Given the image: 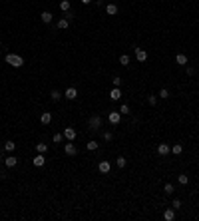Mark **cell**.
<instances>
[{
  "mask_svg": "<svg viewBox=\"0 0 199 221\" xmlns=\"http://www.w3.org/2000/svg\"><path fill=\"white\" fill-rule=\"evenodd\" d=\"M94 0H82V4H92Z\"/></svg>",
  "mask_w": 199,
  "mask_h": 221,
  "instance_id": "cell-37",
  "label": "cell"
},
{
  "mask_svg": "<svg viewBox=\"0 0 199 221\" xmlns=\"http://www.w3.org/2000/svg\"><path fill=\"white\" fill-rule=\"evenodd\" d=\"M4 150H6V151H14L16 150V143L14 142H6V143H4Z\"/></svg>",
  "mask_w": 199,
  "mask_h": 221,
  "instance_id": "cell-27",
  "label": "cell"
},
{
  "mask_svg": "<svg viewBox=\"0 0 199 221\" xmlns=\"http://www.w3.org/2000/svg\"><path fill=\"white\" fill-rule=\"evenodd\" d=\"M175 62L179 64V66H185V64H187V56H185V54H177V56H175Z\"/></svg>",
  "mask_w": 199,
  "mask_h": 221,
  "instance_id": "cell-19",
  "label": "cell"
},
{
  "mask_svg": "<svg viewBox=\"0 0 199 221\" xmlns=\"http://www.w3.org/2000/svg\"><path fill=\"white\" fill-rule=\"evenodd\" d=\"M52 18H54L52 12H48V10H44V12L40 14V20H42L44 24H52Z\"/></svg>",
  "mask_w": 199,
  "mask_h": 221,
  "instance_id": "cell-11",
  "label": "cell"
},
{
  "mask_svg": "<svg viewBox=\"0 0 199 221\" xmlns=\"http://www.w3.org/2000/svg\"><path fill=\"white\" fill-rule=\"evenodd\" d=\"M105 12H108L109 16L117 14V6H116V4H105Z\"/></svg>",
  "mask_w": 199,
  "mask_h": 221,
  "instance_id": "cell-18",
  "label": "cell"
},
{
  "mask_svg": "<svg viewBox=\"0 0 199 221\" xmlns=\"http://www.w3.org/2000/svg\"><path fill=\"white\" fill-rule=\"evenodd\" d=\"M76 135H78V131H76L74 127H66V130H64V138H66V142H74Z\"/></svg>",
  "mask_w": 199,
  "mask_h": 221,
  "instance_id": "cell-5",
  "label": "cell"
},
{
  "mask_svg": "<svg viewBox=\"0 0 199 221\" xmlns=\"http://www.w3.org/2000/svg\"><path fill=\"white\" fill-rule=\"evenodd\" d=\"M70 8H72L70 0H62V2H60V10L62 12H70Z\"/></svg>",
  "mask_w": 199,
  "mask_h": 221,
  "instance_id": "cell-20",
  "label": "cell"
},
{
  "mask_svg": "<svg viewBox=\"0 0 199 221\" xmlns=\"http://www.w3.org/2000/svg\"><path fill=\"white\" fill-rule=\"evenodd\" d=\"M16 163H18V158H14V155H8V158H4V165H6V167H14Z\"/></svg>",
  "mask_w": 199,
  "mask_h": 221,
  "instance_id": "cell-14",
  "label": "cell"
},
{
  "mask_svg": "<svg viewBox=\"0 0 199 221\" xmlns=\"http://www.w3.org/2000/svg\"><path fill=\"white\" fill-rule=\"evenodd\" d=\"M163 219H165V221H173V219H175V209H173V207L165 209V211H163Z\"/></svg>",
  "mask_w": 199,
  "mask_h": 221,
  "instance_id": "cell-13",
  "label": "cell"
},
{
  "mask_svg": "<svg viewBox=\"0 0 199 221\" xmlns=\"http://www.w3.org/2000/svg\"><path fill=\"white\" fill-rule=\"evenodd\" d=\"M159 98H163V100H165V98H169V90L167 88H161V90H159V94H157Z\"/></svg>",
  "mask_w": 199,
  "mask_h": 221,
  "instance_id": "cell-29",
  "label": "cell"
},
{
  "mask_svg": "<svg viewBox=\"0 0 199 221\" xmlns=\"http://www.w3.org/2000/svg\"><path fill=\"white\" fill-rule=\"evenodd\" d=\"M121 96H124V94H121V90H120V88H116V86H113V90L109 92V100L117 102V100H121Z\"/></svg>",
  "mask_w": 199,
  "mask_h": 221,
  "instance_id": "cell-9",
  "label": "cell"
},
{
  "mask_svg": "<svg viewBox=\"0 0 199 221\" xmlns=\"http://www.w3.org/2000/svg\"><path fill=\"white\" fill-rule=\"evenodd\" d=\"M179 207H181V201L179 199H173V209H179Z\"/></svg>",
  "mask_w": 199,
  "mask_h": 221,
  "instance_id": "cell-35",
  "label": "cell"
},
{
  "mask_svg": "<svg viewBox=\"0 0 199 221\" xmlns=\"http://www.w3.org/2000/svg\"><path fill=\"white\" fill-rule=\"evenodd\" d=\"M36 151L38 154H46V151H48V146H46V143H36Z\"/></svg>",
  "mask_w": 199,
  "mask_h": 221,
  "instance_id": "cell-22",
  "label": "cell"
},
{
  "mask_svg": "<svg viewBox=\"0 0 199 221\" xmlns=\"http://www.w3.org/2000/svg\"><path fill=\"white\" fill-rule=\"evenodd\" d=\"M181 151H183V146H181V143H173L171 146V154L173 155H181Z\"/></svg>",
  "mask_w": 199,
  "mask_h": 221,
  "instance_id": "cell-16",
  "label": "cell"
},
{
  "mask_svg": "<svg viewBox=\"0 0 199 221\" xmlns=\"http://www.w3.org/2000/svg\"><path fill=\"white\" fill-rule=\"evenodd\" d=\"M120 114H121V116H128V114H132V112H129V106H128V104H121Z\"/></svg>",
  "mask_w": 199,
  "mask_h": 221,
  "instance_id": "cell-26",
  "label": "cell"
},
{
  "mask_svg": "<svg viewBox=\"0 0 199 221\" xmlns=\"http://www.w3.org/2000/svg\"><path fill=\"white\" fill-rule=\"evenodd\" d=\"M108 122H109L112 126H120L121 114H120V112H109V114H108Z\"/></svg>",
  "mask_w": 199,
  "mask_h": 221,
  "instance_id": "cell-3",
  "label": "cell"
},
{
  "mask_svg": "<svg viewBox=\"0 0 199 221\" xmlns=\"http://www.w3.org/2000/svg\"><path fill=\"white\" fill-rule=\"evenodd\" d=\"M50 96H52V100H54V102H58V100L62 98V94H60L58 90H52V94H50Z\"/></svg>",
  "mask_w": 199,
  "mask_h": 221,
  "instance_id": "cell-31",
  "label": "cell"
},
{
  "mask_svg": "<svg viewBox=\"0 0 199 221\" xmlns=\"http://www.w3.org/2000/svg\"><path fill=\"white\" fill-rule=\"evenodd\" d=\"M195 74V68H191V66H187V76H193Z\"/></svg>",
  "mask_w": 199,
  "mask_h": 221,
  "instance_id": "cell-36",
  "label": "cell"
},
{
  "mask_svg": "<svg viewBox=\"0 0 199 221\" xmlns=\"http://www.w3.org/2000/svg\"><path fill=\"white\" fill-rule=\"evenodd\" d=\"M98 169H100V173H109L112 163H109V161H105V159H101L100 163H98Z\"/></svg>",
  "mask_w": 199,
  "mask_h": 221,
  "instance_id": "cell-7",
  "label": "cell"
},
{
  "mask_svg": "<svg viewBox=\"0 0 199 221\" xmlns=\"http://www.w3.org/2000/svg\"><path fill=\"white\" fill-rule=\"evenodd\" d=\"M173 191H175V187H173V183H165V185H163V193H165V195H171Z\"/></svg>",
  "mask_w": 199,
  "mask_h": 221,
  "instance_id": "cell-21",
  "label": "cell"
},
{
  "mask_svg": "<svg viewBox=\"0 0 199 221\" xmlns=\"http://www.w3.org/2000/svg\"><path fill=\"white\" fill-rule=\"evenodd\" d=\"M101 124H104V120H101V116H98V114H96V116H92L90 122H88V126H90L92 131H98L100 127H101Z\"/></svg>",
  "mask_w": 199,
  "mask_h": 221,
  "instance_id": "cell-2",
  "label": "cell"
},
{
  "mask_svg": "<svg viewBox=\"0 0 199 221\" xmlns=\"http://www.w3.org/2000/svg\"><path fill=\"white\" fill-rule=\"evenodd\" d=\"M147 104L155 106V104H157V96H147Z\"/></svg>",
  "mask_w": 199,
  "mask_h": 221,
  "instance_id": "cell-32",
  "label": "cell"
},
{
  "mask_svg": "<svg viewBox=\"0 0 199 221\" xmlns=\"http://www.w3.org/2000/svg\"><path fill=\"white\" fill-rule=\"evenodd\" d=\"M157 154L165 158V155L171 154V146H169V143H159V146H157Z\"/></svg>",
  "mask_w": 199,
  "mask_h": 221,
  "instance_id": "cell-6",
  "label": "cell"
},
{
  "mask_svg": "<svg viewBox=\"0 0 199 221\" xmlns=\"http://www.w3.org/2000/svg\"><path fill=\"white\" fill-rule=\"evenodd\" d=\"M40 122H42L44 126H48L50 122H52V114H50V112H44V114L40 116Z\"/></svg>",
  "mask_w": 199,
  "mask_h": 221,
  "instance_id": "cell-15",
  "label": "cell"
},
{
  "mask_svg": "<svg viewBox=\"0 0 199 221\" xmlns=\"http://www.w3.org/2000/svg\"><path fill=\"white\" fill-rule=\"evenodd\" d=\"M32 163L36 165V167H42V165L46 163V158H44V154H36V158L32 159Z\"/></svg>",
  "mask_w": 199,
  "mask_h": 221,
  "instance_id": "cell-10",
  "label": "cell"
},
{
  "mask_svg": "<svg viewBox=\"0 0 199 221\" xmlns=\"http://www.w3.org/2000/svg\"><path fill=\"white\" fill-rule=\"evenodd\" d=\"M177 179H179V183H181V185H187V183H189V177L185 175V173H181V175H177Z\"/></svg>",
  "mask_w": 199,
  "mask_h": 221,
  "instance_id": "cell-25",
  "label": "cell"
},
{
  "mask_svg": "<svg viewBox=\"0 0 199 221\" xmlns=\"http://www.w3.org/2000/svg\"><path fill=\"white\" fill-rule=\"evenodd\" d=\"M56 26L60 28V30H66V28L70 26V20H68V18H60V20H58V24H56Z\"/></svg>",
  "mask_w": 199,
  "mask_h": 221,
  "instance_id": "cell-17",
  "label": "cell"
},
{
  "mask_svg": "<svg viewBox=\"0 0 199 221\" xmlns=\"http://www.w3.org/2000/svg\"><path fill=\"white\" fill-rule=\"evenodd\" d=\"M135 60L137 62H145L147 60V52L143 48H135Z\"/></svg>",
  "mask_w": 199,
  "mask_h": 221,
  "instance_id": "cell-8",
  "label": "cell"
},
{
  "mask_svg": "<svg viewBox=\"0 0 199 221\" xmlns=\"http://www.w3.org/2000/svg\"><path fill=\"white\" fill-rule=\"evenodd\" d=\"M112 139H113L112 131H104V142H112Z\"/></svg>",
  "mask_w": 199,
  "mask_h": 221,
  "instance_id": "cell-33",
  "label": "cell"
},
{
  "mask_svg": "<svg viewBox=\"0 0 199 221\" xmlns=\"http://www.w3.org/2000/svg\"><path fill=\"white\" fill-rule=\"evenodd\" d=\"M116 165H117L120 169H124V167H125V158H121V155H120V158L116 159Z\"/></svg>",
  "mask_w": 199,
  "mask_h": 221,
  "instance_id": "cell-28",
  "label": "cell"
},
{
  "mask_svg": "<svg viewBox=\"0 0 199 221\" xmlns=\"http://www.w3.org/2000/svg\"><path fill=\"white\" fill-rule=\"evenodd\" d=\"M112 82H113V86H116V88H120V86H121V78H120V76H113Z\"/></svg>",
  "mask_w": 199,
  "mask_h": 221,
  "instance_id": "cell-34",
  "label": "cell"
},
{
  "mask_svg": "<svg viewBox=\"0 0 199 221\" xmlns=\"http://www.w3.org/2000/svg\"><path fill=\"white\" fill-rule=\"evenodd\" d=\"M120 64H121V66H129V56H128V54H121V56H120Z\"/></svg>",
  "mask_w": 199,
  "mask_h": 221,
  "instance_id": "cell-24",
  "label": "cell"
},
{
  "mask_svg": "<svg viewBox=\"0 0 199 221\" xmlns=\"http://www.w3.org/2000/svg\"><path fill=\"white\" fill-rule=\"evenodd\" d=\"M98 147H100V143L96 142V139H92V142H88V150H90V151H96Z\"/></svg>",
  "mask_w": 199,
  "mask_h": 221,
  "instance_id": "cell-23",
  "label": "cell"
},
{
  "mask_svg": "<svg viewBox=\"0 0 199 221\" xmlns=\"http://www.w3.org/2000/svg\"><path fill=\"white\" fill-rule=\"evenodd\" d=\"M4 62L10 64L12 68H22L24 66V58L18 56V54H12V52H8L6 56H4Z\"/></svg>",
  "mask_w": 199,
  "mask_h": 221,
  "instance_id": "cell-1",
  "label": "cell"
},
{
  "mask_svg": "<svg viewBox=\"0 0 199 221\" xmlns=\"http://www.w3.org/2000/svg\"><path fill=\"white\" fill-rule=\"evenodd\" d=\"M64 151H66V155H70V158H72V155L78 154V147H76L72 142H66V143H64Z\"/></svg>",
  "mask_w": 199,
  "mask_h": 221,
  "instance_id": "cell-4",
  "label": "cell"
},
{
  "mask_svg": "<svg viewBox=\"0 0 199 221\" xmlns=\"http://www.w3.org/2000/svg\"><path fill=\"white\" fill-rule=\"evenodd\" d=\"M52 139H54V143H60L62 139H64V134H54V135H52Z\"/></svg>",
  "mask_w": 199,
  "mask_h": 221,
  "instance_id": "cell-30",
  "label": "cell"
},
{
  "mask_svg": "<svg viewBox=\"0 0 199 221\" xmlns=\"http://www.w3.org/2000/svg\"><path fill=\"white\" fill-rule=\"evenodd\" d=\"M64 96L68 98V100H76V98H78V90H76V88H66Z\"/></svg>",
  "mask_w": 199,
  "mask_h": 221,
  "instance_id": "cell-12",
  "label": "cell"
}]
</instances>
